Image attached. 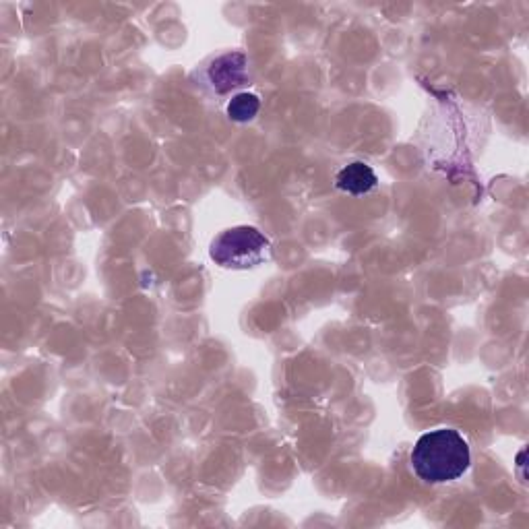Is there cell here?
<instances>
[{
  "label": "cell",
  "mask_w": 529,
  "mask_h": 529,
  "mask_svg": "<svg viewBox=\"0 0 529 529\" xmlns=\"http://www.w3.org/2000/svg\"><path fill=\"white\" fill-rule=\"evenodd\" d=\"M470 447L453 428L422 434L412 451V468L428 484H447L470 468Z\"/></svg>",
  "instance_id": "obj_1"
},
{
  "label": "cell",
  "mask_w": 529,
  "mask_h": 529,
  "mask_svg": "<svg viewBox=\"0 0 529 529\" xmlns=\"http://www.w3.org/2000/svg\"><path fill=\"white\" fill-rule=\"evenodd\" d=\"M209 257L224 269H253L269 261L271 242L253 226H236L213 238Z\"/></svg>",
  "instance_id": "obj_2"
},
{
  "label": "cell",
  "mask_w": 529,
  "mask_h": 529,
  "mask_svg": "<svg viewBox=\"0 0 529 529\" xmlns=\"http://www.w3.org/2000/svg\"><path fill=\"white\" fill-rule=\"evenodd\" d=\"M207 79L217 93H228L246 81V56L228 52L211 62Z\"/></svg>",
  "instance_id": "obj_3"
},
{
  "label": "cell",
  "mask_w": 529,
  "mask_h": 529,
  "mask_svg": "<svg viewBox=\"0 0 529 529\" xmlns=\"http://www.w3.org/2000/svg\"><path fill=\"white\" fill-rule=\"evenodd\" d=\"M377 182H379V178H377L375 170H372L364 162H352L346 168H341L335 176L337 189H341L348 195H354V197L370 193L377 186Z\"/></svg>",
  "instance_id": "obj_4"
},
{
  "label": "cell",
  "mask_w": 529,
  "mask_h": 529,
  "mask_svg": "<svg viewBox=\"0 0 529 529\" xmlns=\"http://www.w3.org/2000/svg\"><path fill=\"white\" fill-rule=\"evenodd\" d=\"M259 108L261 102L255 93H238L228 104V116L236 122H248L257 116Z\"/></svg>",
  "instance_id": "obj_5"
}]
</instances>
